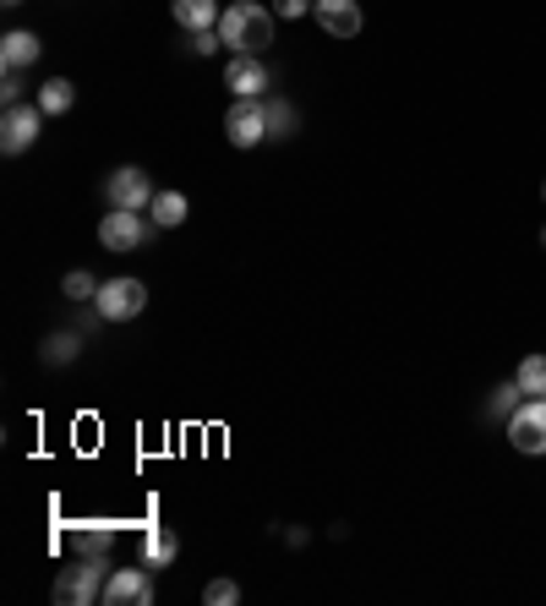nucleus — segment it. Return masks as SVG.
I'll use <instances>...</instances> for the list:
<instances>
[{"instance_id": "obj_1", "label": "nucleus", "mask_w": 546, "mask_h": 606, "mask_svg": "<svg viewBox=\"0 0 546 606\" xmlns=\"http://www.w3.org/2000/svg\"><path fill=\"white\" fill-rule=\"evenodd\" d=\"M219 39H224V50H235V55H263L273 44V6H257V0L224 6Z\"/></svg>"}, {"instance_id": "obj_2", "label": "nucleus", "mask_w": 546, "mask_h": 606, "mask_svg": "<svg viewBox=\"0 0 546 606\" xmlns=\"http://www.w3.org/2000/svg\"><path fill=\"white\" fill-rule=\"evenodd\" d=\"M104 579H110V563L104 557H77V568H67L55 579V602L61 606H88L104 596Z\"/></svg>"}, {"instance_id": "obj_3", "label": "nucleus", "mask_w": 546, "mask_h": 606, "mask_svg": "<svg viewBox=\"0 0 546 606\" xmlns=\"http://www.w3.org/2000/svg\"><path fill=\"white\" fill-rule=\"evenodd\" d=\"M93 306H99L104 323H132V317H142V306H148V284L142 279H110V284H99Z\"/></svg>"}, {"instance_id": "obj_4", "label": "nucleus", "mask_w": 546, "mask_h": 606, "mask_svg": "<svg viewBox=\"0 0 546 606\" xmlns=\"http://www.w3.org/2000/svg\"><path fill=\"white\" fill-rule=\"evenodd\" d=\"M39 132H44V110H39V104H11L6 121H0V153H6V159L28 153V148L39 142Z\"/></svg>"}, {"instance_id": "obj_5", "label": "nucleus", "mask_w": 546, "mask_h": 606, "mask_svg": "<svg viewBox=\"0 0 546 606\" xmlns=\"http://www.w3.org/2000/svg\"><path fill=\"white\" fill-rule=\"evenodd\" d=\"M224 137H230L235 148L269 142V110H263V99H235L230 115H224Z\"/></svg>"}, {"instance_id": "obj_6", "label": "nucleus", "mask_w": 546, "mask_h": 606, "mask_svg": "<svg viewBox=\"0 0 546 606\" xmlns=\"http://www.w3.org/2000/svg\"><path fill=\"white\" fill-rule=\"evenodd\" d=\"M508 443H514L519 454H546V400L519 404V410L508 415Z\"/></svg>"}, {"instance_id": "obj_7", "label": "nucleus", "mask_w": 546, "mask_h": 606, "mask_svg": "<svg viewBox=\"0 0 546 606\" xmlns=\"http://www.w3.org/2000/svg\"><path fill=\"white\" fill-rule=\"evenodd\" d=\"M104 202H110V208H132V213H142V208L153 202V181H148L136 164H121V170L104 181Z\"/></svg>"}, {"instance_id": "obj_8", "label": "nucleus", "mask_w": 546, "mask_h": 606, "mask_svg": "<svg viewBox=\"0 0 546 606\" xmlns=\"http://www.w3.org/2000/svg\"><path fill=\"white\" fill-rule=\"evenodd\" d=\"M99 602L110 606H148L153 602V579H148V568H110V579H104V596Z\"/></svg>"}, {"instance_id": "obj_9", "label": "nucleus", "mask_w": 546, "mask_h": 606, "mask_svg": "<svg viewBox=\"0 0 546 606\" xmlns=\"http://www.w3.org/2000/svg\"><path fill=\"white\" fill-rule=\"evenodd\" d=\"M99 241H104V252H132V246H142V219L132 208H110L99 219Z\"/></svg>"}, {"instance_id": "obj_10", "label": "nucleus", "mask_w": 546, "mask_h": 606, "mask_svg": "<svg viewBox=\"0 0 546 606\" xmlns=\"http://www.w3.org/2000/svg\"><path fill=\"white\" fill-rule=\"evenodd\" d=\"M312 17L328 39H355L361 33V6L355 0H312Z\"/></svg>"}, {"instance_id": "obj_11", "label": "nucleus", "mask_w": 546, "mask_h": 606, "mask_svg": "<svg viewBox=\"0 0 546 606\" xmlns=\"http://www.w3.org/2000/svg\"><path fill=\"white\" fill-rule=\"evenodd\" d=\"M224 88H230L235 99H263V88H269V67H263L257 55H235V61L224 67Z\"/></svg>"}, {"instance_id": "obj_12", "label": "nucleus", "mask_w": 546, "mask_h": 606, "mask_svg": "<svg viewBox=\"0 0 546 606\" xmlns=\"http://www.w3.org/2000/svg\"><path fill=\"white\" fill-rule=\"evenodd\" d=\"M39 33H28V28H11L6 39H0V67L6 71H22V67H33L39 61Z\"/></svg>"}, {"instance_id": "obj_13", "label": "nucleus", "mask_w": 546, "mask_h": 606, "mask_svg": "<svg viewBox=\"0 0 546 606\" xmlns=\"http://www.w3.org/2000/svg\"><path fill=\"white\" fill-rule=\"evenodd\" d=\"M175 552H181L175 531H164V525L142 531V568H164V563H175Z\"/></svg>"}, {"instance_id": "obj_14", "label": "nucleus", "mask_w": 546, "mask_h": 606, "mask_svg": "<svg viewBox=\"0 0 546 606\" xmlns=\"http://www.w3.org/2000/svg\"><path fill=\"white\" fill-rule=\"evenodd\" d=\"M170 11H175V22L181 28H192V33H208V28H219V0H170Z\"/></svg>"}, {"instance_id": "obj_15", "label": "nucleus", "mask_w": 546, "mask_h": 606, "mask_svg": "<svg viewBox=\"0 0 546 606\" xmlns=\"http://www.w3.org/2000/svg\"><path fill=\"white\" fill-rule=\"evenodd\" d=\"M148 219H153L159 230H175V224H186V198H181V192H153V202H148Z\"/></svg>"}, {"instance_id": "obj_16", "label": "nucleus", "mask_w": 546, "mask_h": 606, "mask_svg": "<svg viewBox=\"0 0 546 606\" xmlns=\"http://www.w3.org/2000/svg\"><path fill=\"white\" fill-rule=\"evenodd\" d=\"M71 104H77V88H71L67 77H50V82L39 88V110H44V115H67Z\"/></svg>"}, {"instance_id": "obj_17", "label": "nucleus", "mask_w": 546, "mask_h": 606, "mask_svg": "<svg viewBox=\"0 0 546 606\" xmlns=\"http://www.w3.org/2000/svg\"><path fill=\"white\" fill-rule=\"evenodd\" d=\"M514 383H519L525 394L546 400V355H525V361H519V372H514Z\"/></svg>"}, {"instance_id": "obj_18", "label": "nucleus", "mask_w": 546, "mask_h": 606, "mask_svg": "<svg viewBox=\"0 0 546 606\" xmlns=\"http://www.w3.org/2000/svg\"><path fill=\"white\" fill-rule=\"evenodd\" d=\"M77 350H82V334L44 339V366H67V361H77Z\"/></svg>"}, {"instance_id": "obj_19", "label": "nucleus", "mask_w": 546, "mask_h": 606, "mask_svg": "<svg viewBox=\"0 0 546 606\" xmlns=\"http://www.w3.org/2000/svg\"><path fill=\"white\" fill-rule=\"evenodd\" d=\"M263 110H269V137H295V127H301V115H295V110H290L284 99H269Z\"/></svg>"}, {"instance_id": "obj_20", "label": "nucleus", "mask_w": 546, "mask_h": 606, "mask_svg": "<svg viewBox=\"0 0 546 606\" xmlns=\"http://www.w3.org/2000/svg\"><path fill=\"white\" fill-rule=\"evenodd\" d=\"M61 290H67V301H77V306H82V301H93V295H99V284H93V273H67V279H61Z\"/></svg>"}, {"instance_id": "obj_21", "label": "nucleus", "mask_w": 546, "mask_h": 606, "mask_svg": "<svg viewBox=\"0 0 546 606\" xmlns=\"http://www.w3.org/2000/svg\"><path fill=\"white\" fill-rule=\"evenodd\" d=\"M71 546H77V557H104L110 552V531H77Z\"/></svg>"}, {"instance_id": "obj_22", "label": "nucleus", "mask_w": 546, "mask_h": 606, "mask_svg": "<svg viewBox=\"0 0 546 606\" xmlns=\"http://www.w3.org/2000/svg\"><path fill=\"white\" fill-rule=\"evenodd\" d=\"M203 602L208 606H235V602H241V585H235V579H208Z\"/></svg>"}, {"instance_id": "obj_23", "label": "nucleus", "mask_w": 546, "mask_h": 606, "mask_svg": "<svg viewBox=\"0 0 546 606\" xmlns=\"http://www.w3.org/2000/svg\"><path fill=\"white\" fill-rule=\"evenodd\" d=\"M519 394H525L519 383H503V388H497V400H492V415H514V410H519Z\"/></svg>"}, {"instance_id": "obj_24", "label": "nucleus", "mask_w": 546, "mask_h": 606, "mask_svg": "<svg viewBox=\"0 0 546 606\" xmlns=\"http://www.w3.org/2000/svg\"><path fill=\"white\" fill-rule=\"evenodd\" d=\"M306 11H312V0H273V17H290V22H295V17H306Z\"/></svg>"}, {"instance_id": "obj_25", "label": "nucleus", "mask_w": 546, "mask_h": 606, "mask_svg": "<svg viewBox=\"0 0 546 606\" xmlns=\"http://www.w3.org/2000/svg\"><path fill=\"white\" fill-rule=\"evenodd\" d=\"M198 55H213V50H224V39H219V28H208V33H198V44H192Z\"/></svg>"}, {"instance_id": "obj_26", "label": "nucleus", "mask_w": 546, "mask_h": 606, "mask_svg": "<svg viewBox=\"0 0 546 606\" xmlns=\"http://www.w3.org/2000/svg\"><path fill=\"white\" fill-rule=\"evenodd\" d=\"M0 99H6V110H11V104H22V82H17V71H6V88H0Z\"/></svg>"}, {"instance_id": "obj_27", "label": "nucleus", "mask_w": 546, "mask_h": 606, "mask_svg": "<svg viewBox=\"0 0 546 606\" xmlns=\"http://www.w3.org/2000/svg\"><path fill=\"white\" fill-rule=\"evenodd\" d=\"M0 6H22V0H0Z\"/></svg>"}, {"instance_id": "obj_28", "label": "nucleus", "mask_w": 546, "mask_h": 606, "mask_svg": "<svg viewBox=\"0 0 546 606\" xmlns=\"http://www.w3.org/2000/svg\"><path fill=\"white\" fill-rule=\"evenodd\" d=\"M542 202H546V181H542Z\"/></svg>"}, {"instance_id": "obj_29", "label": "nucleus", "mask_w": 546, "mask_h": 606, "mask_svg": "<svg viewBox=\"0 0 546 606\" xmlns=\"http://www.w3.org/2000/svg\"><path fill=\"white\" fill-rule=\"evenodd\" d=\"M542 246H546V230H542Z\"/></svg>"}]
</instances>
